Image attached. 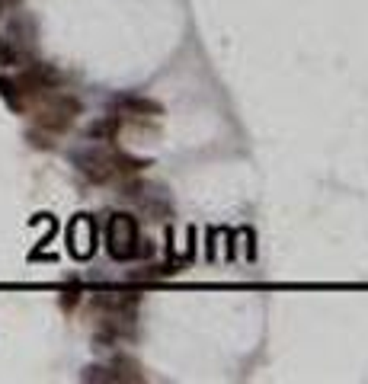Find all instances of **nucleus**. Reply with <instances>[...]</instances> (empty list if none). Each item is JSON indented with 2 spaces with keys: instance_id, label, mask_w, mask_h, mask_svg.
Listing matches in <instances>:
<instances>
[{
  "instance_id": "6e6552de",
  "label": "nucleus",
  "mask_w": 368,
  "mask_h": 384,
  "mask_svg": "<svg viewBox=\"0 0 368 384\" xmlns=\"http://www.w3.org/2000/svg\"><path fill=\"white\" fill-rule=\"evenodd\" d=\"M116 132H118V119H103V122H97V125L87 128V138H93V141H112V138H116Z\"/></svg>"
},
{
  "instance_id": "9d476101",
  "label": "nucleus",
  "mask_w": 368,
  "mask_h": 384,
  "mask_svg": "<svg viewBox=\"0 0 368 384\" xmlns=\"http://www.w3.org/2000/svg\"><path fill=\"white\" fill-rule=\"evenodd\" d=\"M7 4H16V0H0V7H7Z\"/></svg>"
},
{
  "instance_id": "0eeeda50",
  "label": "nucleus",
  "mask_w": 368,
  "mask_h": 384,
  "mask_svg": "<svg viewBox=\"0 0 368 384\" xmlns=\"http://www.w3.org/2000/svg\"><path fill=\"white\" fill-rule=\"evenodd\" d=\"M112 375H116V381H145V371L138 368V362H132L125 356H118L112 362Z\"/></svg>"
},
{
  "instance_id": "f257e3e1",
  "label": "nucleus",
  "mask_w": 368,
  "mask_h": 384,
  "mask_svg": "<svg viewBox=\"0 0 368 384\" xmlns=\"http://www.w3.org/2000/svg\"><path fill=\"white\" fill-rule=\"evenodd\" d=\"M74 163L77 170L93 182H109L116 176L125 173H138L147 167V161H135L122 151H109V147H84V151H74Z\"/></svg>"
},
{
  "instance_id": "1a4fd4ad",
  "label": "nucleus",
  "mask_w": 368,
  "mask_h": 384,
  "mask_svg": "<svg viewBox=\"0 0 368 384\" xmlns=\"http://www.w3.org/2000/svg\"><path fill=\"white\" fill-rule=\"evenodd\" d=\"M20 61V51H16V45L10 42L7 35H0V68H10V64Z\"/></svg>"
},
{
  "instance_id": "f03ea898",
  "label": "nucleus",
  "mask_w": 368,
  "mask_h": 384,
  "mask_svg": "<svg viewBox=\"0 0 368 384\" xmlns=\"http://www.w3.org/2000/svg\"><path fill=\"white\" fill-rule=\"evenodd\" d=\"M106 250L112 259H138L151 253V240L141 237L138 218L128 215V211H116L106 221Z\"/></svg>"
},
{
  "instance_id": "423d86ee",
  "label": "nucleus",
  "mask_w": 368,
  "mask_h": 384,
  "mask_svg": "<svg viewBox=\"0 0 368 384\" xmlns=\"http://www.w3.org/2000/svg\"><path fill=\"white\" fill-rule=\"evenodd\" d=\"M0 97L7 99V106L13 112H23L26 109V93L20 90V84H16L13 77H0Z\"/></svg>"
},
{
  "instance_id": "20e7f679",
  "label": "nucleus",
  "mask_w": 368,
  "mask_h": 384,
  "mask_svg": "<svg viewBox=\"0 0 368 384\" xmlns=\"http://www.w3.org/2000/svg\"><path fill=\"white\" fill-rule=\"evenodd\" d=\"M68 250L74 259H90L97 250V221L90 215H77L68 224Z\"/></svg>"
},
{
  "instance_id": "7ed1b4c3",
  "label": "nucleus",
  "mask_w": 368,
  "mask_h": 384,
  "mask_svg": "<svg viewBox=\"0 0 368 384\" xmlns=\"http://www.w3.org/2000/svg\"><path fill=\"white\" fill-rule=\"evenodd\" d=\"M80 116V103L74 97H49L39 109H35V125H42L45 132H68L74 119Z\"/></svg>"
},
{
  "instance_id": "39448f33",
  "label": "nucleus",
  "mask_w": 368,
  "mask_h": 384,
  "mask_svg": "<svg viewBox=\"0 0 368 384\" xmlns=\"http://www.w3.org/2000/svg\"><path fill=\"white\" fill-rule=\"evenodd\" d=\"M116 106L125 116H132V119H157V116H164L160 103H154L147 97H122V99H116Z\"/></svg>"
}]
</instances>
